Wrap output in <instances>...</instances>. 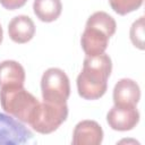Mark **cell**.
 Masks as SVG:
<instances>
[{
  "instance_id": "obj_12",
  "label": "cell",
  "mask_w": 145,
  "mask_h": 145,
  "mask_svg": "<svg viewBox=\"0 0 145 145\" xmlns=\"http://www.w3.org/2000/svg\"><path fill=\"white\" fill-rule=\"evenodd\" d=\"M33 11L44 23H51L59 18L62 11L61 0H34Z\"/></svg>"
},
{
  "instance_id": "obj_1",
  "label": "cell",
  "mask_w": 145,
  "mask_h": 145,
  "mask_svg": "<svg viewBox=\"0 0 145 145\" xmlns=\"http://www.w3.org/2000/svg\"><path fill=\"white\" fill-rule=\"evenodd\" d=\"M112 71V61L109 54L86 56L83 69L77 76V92L85 100H97L108 89V79Z\"/></svg>"
},
{
  "instance_id": "obj_3",
  "label": "cell",
  "mask_w": 145,
  "mask_h": 145,
  "mask_svg": "<svg viewBox=\"0 0 145 145\" xmlns=\"http://www.w3.org/2000/svg\"><path fill=\"white\" fill-rule=\"evenodd\" d=\"M68 117L67 103L57 104L51 102H40L34 109L28 125L36 131L43 135L51 134L57 130Z\"/></svg>"
},
{
  "instance_id": "obj_10",
  "label": "cell",
  "mask_w": 145,
  "mask_h": 145,
  "mask_svg": "<svg viewBox=\"0 0 145 145\" xmlns=\"http://www.w3.org/2000/svg\"><path fill=\"white\" fill-rule=\"evenodd\" d=\"M35 34V24L31 17L18 15L11 18L8 24V35L11 41L18 44L29 42Z\"/></svg>"
},
{
  "instance_id": "obj_17",
  "label": "cell",
  "mask_w": 145,
  "mask_h": 145,
  "mask_svg": "<svg viewBox=\"0 0 145 145\" xmlns=\"http://www.w3.org/2000/svg\"><path fill=\"white\" fill-rule=\"evenodd\" d=\"M2 40H3V31H2V27L0 25V44L2 43Z\"/></svg>"
},
{
  "instance_id": "obj_13",
  "label": "cell",
  "mask_w": 145,
  "mask_h": 145,
  "mask_svg": "<svg viewBox=\"0 0 145 145\" xmlns=\"http://www.w3.org/2000/svg\"><path fill=\"white\" fill-rule=\"evenodd\" d=\"M86 24L96 26V27L105 31L110 36H113V34L116 33V29H117V23H116L114 18L105 11H95L87 18Z\"/></svg>"
},
{
  "instance_id": "obj_6",
  "label": "cell",
  "mask_w": 145,
  "mask_h": 145,
  "mask_svg": "<svg viewBox=\"0 0 145 145\" xmlns=\"http://www.w3.org/2000/svg\"><path fill=\"white\" fill-rule=\"evenodd\" d=\"M139 111L135 105H113L106 113L109 127L117 131H128L134 129L139 122Z\"/></svg>"
},
{
  "instance_id": "obj_4",
  "label": "cell",
  "mask_w": 145,
  "mask_h": 145,
  "mask_svg": "<svg viewBox=\"0 0 145 145\" xmlns=\"http://www.w3.org/2000/svg\"><path fill=\"white\" fill-rule=\"evenodd\" d=\"M43 101L62 104L67 103L70 95V82L67 74L57 67L46 69L41 78Z\"/></svg>"
},
{
  "instance_id": "obj_16",
  "label": "cell",
  "mask_w": 145,
  "mask_h": 145,
  "mask_svg": "<svg viewBox=\"0 0 145 145\" xmlns=\"http://www.w3.org/2000/svg\"><path fill=\"white\" fill-rule=\"evenodd\" d=\"M27 0H0V5L8 10H16L18 8H22Z\"/></svg>"
},
{
  "instance_id": "obj_9",
  "label": "cell",
  "mask_w": 145,
  "mask_h": 145,
  "mask_svg": "<svg viewBox=\"0 0 145 145\" xmlns=\"http://www.w3.org/2000/svg\"><path fill=\"white\" fill-rule=\"evenodd\" d=\"M113 103L114 105L127 106L137 105L140 100V88L139 85L130 78L119 79L113 87Z\"/></svg>"
},
{
  "instance_id": "obj_15",
  "label": "cell",
  "mask_w": 145,
  "mask_h": 145,
  "mask_svg": "<svg viewBox=\"0 0 145 145\" xmlns=\"http://www.w3.org/2000/svg\"><path fill=\"white\" fill-rule=\"evenodd\" d=\"M129 36L131 43L136 48H138L139 50H144V16H140L133 23Z\"/></svg>"
},
{
  "instance_id": "obj_11",
  "label": "cell",
  "mask_w": 145,
  "mask_h": 145,
  "mask_svg": "<svg viewBox=\"0 0 145 145\" xmlns=\"http://www.w3.org/2000/svg\"><path fill=\"white\" fill-rule=\"evenodd\" d=\"M25 69L15 60H5L0 62V88L24 86Z\"/></svg>"
},
{
  "instance_id": "obj_8",
  "label": "cell",
  "mask_w": 145,
  "mask_h": 145,
  "mask_svg": "<svg viewBox=\"0 0 145 145\" xmlns=\"http://www.w3.org/2000/svg\"><path fill=\"white\" fill-rule=\"evenodd\" d=\"M103 140V129L95 120L79 121L72 131V145H100Z\"/></svg>"
},
{
  "instance_id": "obj_7",
  "label": "cell",
  "mask_w": 145,
  "mask_h": 145,
  "mask_svg": "<svg viewBox=\"0 0 145 145\" xmlns=\"http://www.w3.org/2000/svg\"><path fill=\"white\" fill-rule=\"evenodd\" d=\"M110 37L111 36L105 31L86 24L80 36V45L86 56H99L106 50Z\"/></svg>"
},
{
  "instance_id": "obj_5",
  "label": "cell",
  "mask_w": 145,
  "mask_h": 145,
  "mask_svg": "<svg viewBox=\"0 0 145 145\" xmlns=\"http://www.w3.org/2000/svg\"><path fill=\"white\" fill-rule=\"evenodd\" d=\"M33 139V133L10 114L0 113V145H20Z\"/></svg>"
},
{
  "instance_id": "obj_2",
  "label": "cell",
  "mask_w": 145,
  "mask_h": 145,
  "mask_svg": "<svg viewBox=\"0 0 145 145\" xmlns=\"http://www.w3.org/2000/svg\"><path fill=\"white\" fill-rule=\"evenodd\" d=\"M40 101L24 86L1 87L0 104L2 109L22 122L28 123L29 118Z\"/></svg>"
},
{
  "instance_id": "obj_14",
  "label": "cell",
  "mask_w": 145,
  "mask_h": 145,
  "mask_svg": "<svg viewBox=\"0 0 145 145\" xmlns=\"http://www.w3.org/2000/svg\"><path fill=\"white\" fill-rule=\"evenodd\" d=\"M144 0H109V3L114 12L118 15H127L131 11L137 10Z\"/></svg>"
}]
</instances>
